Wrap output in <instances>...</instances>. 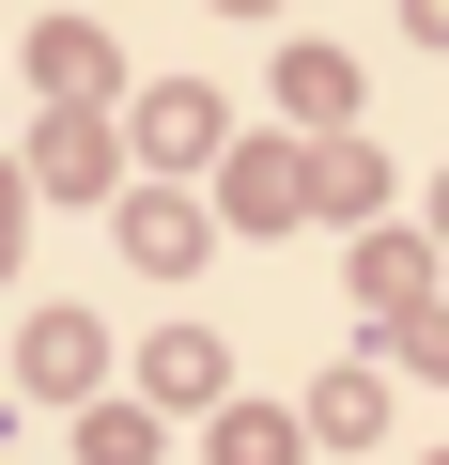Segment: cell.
Masks as SVG:
<instances>
[{"mask_svg":"<svg viewBox=\"0 0 449 465\" xmlns=\"http://www.w3.org/2000/svg\"><path fill=\"white\" fill-rule=\"evenodd\" d=\"M32 94H47V109H109V94H124V47H109L93 16H47V32H32Z\"/></svg>","mask_w":449,"mask_h":465,"instance_id":"cell-1","label":"cell"},{"mask_svg":"<svg viewBox=\"0 0 449 465\" xmlns=\"http://www.w3.org/2000/svg\"><path fill=\"white\" fill-rule=\"evenodd\" d=\"M140 155H155V171H201V155H233V109H217L201 78H155V94H140Z\"/></svg>","mask_w":449,"mask_h":465,"instance_id":"cell-2","label":"cell"},{"mask_svg":"<svg viewBox=\"0 0 449 465\" xmlns=\"http://www.w3.org/2000/svg\"><path fill=\"white\" fill-rule=\"evenodd\" d=\"M16 186H47V202H109V186H124V140H109L93 109H63V124L32 140V171H16Z\"/></svg>","mask_w":449,"mask_h":465,"instance_id":"cell-3","label":"cell"},{"mask_svg":"<svg viewBox=\"0 0 449 465\" xmlns=\"http://www.w3.org/2000/svg\"><path fill=\"white\" fill-rule=\"evenodd\" d=\"M16 372H32L47 403H93V372H109V326H93V311H32V341H16Z\"/></svg>","mask_w":449,"mask_h":465,"instance_id":"cell-4","label":"cell"},{"mask_svg":"<svg viewBox=\"0 0 449 465\" xmlns=\"http://www.w3.org/2000/svg\"><path fill=\"white\" fill-rule=\"evenodd\" d=\"M140 388H155V403H233V341H217V326H155Z\"/></svg>","mask_w":449,"mask_h":465,"instance_id":"cell-5","label":"cell"},{"mask_svg":"<svg viewBox=\"0 0 449 465\" xmlns=\"http://www.w3.org/2000/svg\"><path fill=\"white\" fill-rule=\"evenodd\" d=\"M356 94H372V78H356V47H279V109H295V124H326V140H341V124H356Z\"/></svg>","mask_w":449,"mask_h":465,"instance_id":"cell-6","label":"cell"},{"mask_svg":"<svg viewBox=\"0 0 449 465\" xmlns=\"http://www.w3.org/2000/svg\"><path fill=\"white\" fill-rule=\"evenodd\" d=\"M124 249H140L155 280H186V264H201V202H171V186H140V202H124Z\"/></svg>","mask_w":449,"mask_h":465,"instance_id":"cell-7","label":"cell"},{"mask_svg":"<svg viewBox=\"0 0 449 465\" xmlns=\"http://www.w3.org/2000/svg\"><path fill=\"white\" fill-rule=\"evenodd\" d=\"M217 186H233V217H249V232H279V217L310 202V171H295L279 140H249V155H233V171H217Z\"/></svg>","mask_w":449,"mask_h":465,"instance_id":"cell-8","label":"cell"},{"mask_svg":"<svg viewBox=\"0 0 449 465\" xmlns=\"http://www.w3.org/2000/svg\"><path fill=\"white\" fill-rule=\"evenodd\" d=\"M295 434H326V450H372V434H387V388H372V372H326Z\"/></svg>","mask_w":449,"mask_h":465,"instance_id":"cell-9","label":"cell"},{"mask_svg":"<svg viewBox=\"0 0 449 465\" xmlns=\"http://www.w3.org/2000/svg\"><path fill=\"white\" fill-rule=\"evenodd\" d=\"M310 202H387V155H372V140H356V124H341V140H326V155H310Z\"/></svg>","mask_w":449,"mask_h":465,"instance_id":"cell-10","label":"cell"},{"mask_svg":"<svg viewBox=\"0 0 449 465\" xmlns=\"http://www.w3.org/2000/svg\"><path fill=\"white\" fill-rule=\"evenodd\" d=\"M78 450H93V465H155V419H140V403H78Z\"/></svg>","mask_w":449,"mask_h":465,"instance_id":"cell-11","label":"cell"},{"mask_svg":"<svg viewBox=\"0 0 449 465\" xmlns=\"http://www.w3.org/2000/svg\"><path fill=\"white\" fill-rule=\"evenodd\" d=\"M356 280H372V295L403 311V295H418V232H372V249H356Z\"/></svg>","mask_w":449,"mask_h":465,"instance_id":"cell-12","label":"cell"},{"mask_svg":"<svg viewBox=\"0 0 449 465\" xmlns=\"http://www.w3.org/2000/svg\"><path fill=\"white\" fill-rule=\"evenodd\" d=\"M217 465H295V419H217Z\"/></svg>","mask_w":449,"mask_h":465,"instance_id":"cell-13","label":"cell"},{"mask_svg":"<svg viewBox=\"0 0 449 465\" xmlns=\"http://www.w3.org/2000/svg\"><path fill=\"white\" fill-rule=\"evenodd\" d=\"M403 357H418V372H449V311H403Z\"/></svg>","mask_w":449,"mask_h":465,"instance_id":"cell-14","label":"cell"},{"mask_svg":"<svg viewBox=\"0 0 449 465\" xmlns=\"http://www.w3.org/2000/svg\"><path fill=\"white\" fill-rule=\"evenodd\" d=\"M16 232H32V186L0 171V280H16Z\"/></svg>","mask_w":449,"mask_h":465,"instance_id":"cell-15","label":"cell"},{"mask_svg":"<svg viewBox=\"0 0 449 465\" xmlns=\"http://www.w3.org/2000/svg\"><path fill=\"white\" fill-rule=\"evenodd\" d=\"M403 32H418V47H449V0H403Z\"/></svg>","mask_w":449,"mask_h":465,"instance_id":"cell-16","label":"cell"},{"mask_svg":"<svg viewBox=\"0 0 449 465\" xmlns=\"http://www.w3.org/2000/svg\"><path fill=\"white\" fill-rule=\"evenodd\" d=\"M434 232H449V186H434Z\"/></svg>","mask_w":449,"mask_h":465,"instance_id":"cell-17","label":"cell"}]
</instances>
